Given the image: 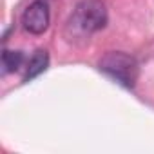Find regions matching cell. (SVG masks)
Here are the masks:
<instances>
[{
  "mask_svg": "<svg viewBox=\"0 0 154 154\" xmlns=\"http://www.w3.org/2000/svg\"><path fill=\"white\" fill-rule=\"evenodd\" d=\"M100 71L105 72L109 78H112L114 82H118L120 85L127 87V89H132L136 80H138V62L127 54V53H122V51H111L107 53L100 63H98Z\"/></svg>",
  "mask_w": 154,
  "mask_h": 154,
  "instance_id": "7a4b0ae2",
  "label": "cell"
},
{
  "mask_svg": "<svg viewBox=\"0 0 154 154\" xmlns=\"http://www.w3.org/2000/svg\"><path fill=\"white\" fill-rule=\"evenodd\" d=\"M49 20H51L49 6H47V2H44V0H35L33 4L27 6V9L22 15L24 29L33 33V35H42L44 31H47Z\"/></svg>",
  "mask_w": 154,
  "mask_h": 154,
  "instance_id": "3957f363",
  "label": "cell"
},
{
  "mask_svg": "<svg viewBox=\"0 0 154 154\" xmlns=\"http://www.w3.org/2000/svg\"><path fill=\"white\" fill-rule=\"evenodd\" d=\"M49 65V53L45 49H38L27 62L26 65V72H24V82H31L33 78H36L38 74H42Z\"/></svg>",
  "mask_w": 154,
  "mask_h": 154,
  "instance_id": "277c9868",
  "label": "cell"
},
{
  "mask_svg": "<svg viewBox=\"0 0 154 154\" xmlns=\"http://www.w3.org/2000/svg\"><path fill=\"white\" fill-rule=\"evenodd\" d=\"M24 63V54L22 51H9V49H4L2 53V69L4 72H15L22 67Z\"/></svg>",
  "mask_w": 154,
  "mask_h": 154,
  "instance_id": "5b68a950",
  "label": "cell"
},
{
  "mask_svg": "<svg viewBox=\"0 0 154 154\" xmlns=\"http://www.w3.org/2000/svg\"><path fill=\"white\" fill-rule=\"evenodd\" d=\"M107 26V8L102 0H82L74 8L69 27L82 35H91Z\"/></svg>",
  "mask_w": 154,
  "mask_h": 154,
  "instance_id": "6da1fadb",
  "label": "cell"
}]
</instances>
